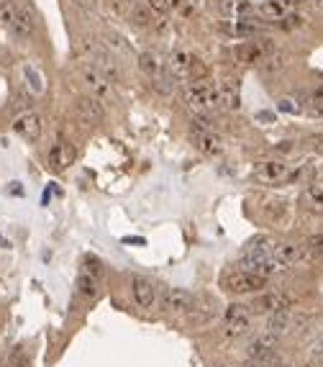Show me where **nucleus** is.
<instances>
[{
    "instance_id": "c9c22d12",
    "label": "nucleus",
    "mask_w": 323,
    "mask_h": 367,
    "mask_svg": "<svg viewBox=\"0 0 323 367\" xmlns=\"http://www.w3.org/2000/svg\"><path fill=\"white\" fill-rule=\"evenodd\" d=\"M308 3H313V6H316L318 11H323V0H308Z\"/></svg>"
},
{
    "instance_id": "c85d7f7f",
    "label": "nucleus",
    "mask_w": 323,
    "mask_h": 367,
    "mask_svg": "<svg viewBox=\"0 0 323 367\" xmlns=\"http://www.w3.org/2000/svg\"><path fill=\"white\" fill-rule=\"evenodd\" d=\"M177 3L180 0H149V8H154L157 13H169L177 8Z\"/></svg>"
},
{
    "instance_id": "9b49d317",
    "label": "nucleus",
    "mask_w": 323,
    "mask_h": 367,
    "mask_svg": "<svg viewBox=\"0 0 323 367\" xmlns=\"http://www.w3.org/2000/svg\"><path fill=\"white\" fill-rule=\"evenodd\" d=\"M13 134L21 136V139L28 141V144L39 141V136H42V116L34 111L18 113L13 119Z\"/></svg>"
},
{
    "instance_id": "dca6fc26",
    "label": "nucleus",
    "mask_w": 323,
    "mask_h": 367,
    "mask_svg": "<svg viewBox=\"0 0 323 367\" xmlns=\"http://www.w3.org/2000/svg\"><path fill=\"white\" fill-rule=\"evenodd\" d=\"M162 308L169 313H183V311L193 308V293L185 288H167L162 293Z\"/></svg>"
},
{
    "instance_id": "0eeeda50",
    "label": "nucleus",
    "mask_w": 323,
    "mask_h": 367,
    "mask_svg": "<svg viewBox=\"0 0 323 367\" xmlns=\"http://www.w3.org/2000/svg\"><path fill=\"white\" fill-rule=\"evenodd\" d=\"M80 80L85 83V88L90 90V95L92 98H98V100H113V83L108 78H103L100 75V70L95 67L92 62H85V64H80Z\"/></svg>"
},
{
    "instance_id": "c756f323",
    "label": "nucleus",
    "mask_w": 323,
    "mask_h": 367,
    "mask_svg": "<svg viewBox=\"0 0 323 367\" xmlns=\"http://www.w3.org/2000/svg\"><path fill=\"white\" fill-rule=\"evenodd\" d=\"M305 252L316 254V257H323V234H316V236H310L308 244H305Z\"/></svg>"
},
{
    "instance_id": "f257e3e1",
    "label": "nucleus",
    "mask_w": 323,
    "mask_h": 367,
    "mask_svg": "<svg viewBox=\"0 0 323 367\" xmlns=\"http://www.w3.org/2000/svg\"><path fill=\"white\" fill-rule=\"evenodd\" d=\"M167 70L172 78L185 80V83H193V80H203L208 75V67H205L197 56H193L190 52H175L169 56Z\"/></svg>"
},
{
    "instance_id": "6ab92c4d",
    "label": "nucleus",
    "mask_w": 323,
    "mask_h": 367,
    "mask_svg": "<svg viewBox=\"0 0 323 367\" xmlns=\"http://www.w3.org/2000/svg\"><path fill=\"white\" fill-rule=\"evenodd\" d=\"M139 70L144 72L149 80H157L169 72L167 62H162V56L157 54V52H144V54L139 56Z\"/></svg>"
},
{
    "instance_id": "bb28decb",
    "label": "nucleus",
    "mask_w": 323,
    "mask_h": 367,
    "mask_svg": "<svg viewBox=\"0 0 323 367\" xmlns=\"http://www.w3.org/2000/svg\"><path fill=\"white\" fill-rule=\"evenodd\" d=\"M277 111H280V113H290V116H298V113H303V106L298 103L295 98L285 95V98L277 100Z\"/></svg>"
},
{
    "instance_id": "423d86ee",
    "label": "nucleus",
    "mask_w": 323,
    "mask_h": 367,
    "mask_svg": "<svg viewBox=\"0 0 323 367\" xmlns=\"http://www.w3.org/2000/svg\"><path fill=\"white\" fill-rule=\"evenodd\" d=\"M274 52V44L272 39H254V42H241L233 47V59L239 64H246V67H252V64H262L264 62V56H269Z\"/></svg>"
},
{
    "instance_id": "1a4fd4ad",
    "label": "nucleus",
    "mask_w": 323,
    "mask_h": 367,
    "mask_svg": "<svg viewBox=\"0 0 323 367\" xmlns=\"http://www.w3.org/2000/svg\"><path fill=\"white\" fill-rule=\"evenodd\" d=\"M290 308H293V298L288 293H282V290H267V293H262L252 303V311L260 313V316H272V313H280V311H290Z\"/></svg>"
},
{
    "instance_id": "4468645a",
    "label": "nucleus",
    "mask_w": 323,
    "mask_h": 367,
    "mask_svg": "<svg viewBox=\"0 0 323 367\" xmlns=\"http://www.w3.org/2000/svg\"><path fill=\"white\" fill-rule=\"evenodd\" d=\"M280 339L282 337H277V334H272V332H260V334H254L249 342H246V360H252V357H262V354H269V352H274L277 349V344H280Z\"/></svg>"
},
{
    "instance_id": "f704fd0d",
    "label": "nucleus",
    "mask_w": 323,
    "mask_h": 367,
    "mask_svg": "<svg viewBox=\"0 0 323 367\" xmlns=\"http://www.w3.org/2000/svg\"><path fill=\"white\" fill-rule=\"evenodd\" d=\"M254 119H257V121H267V124H272L274 116H272V113H267V111H260L257 116H254Z\"/></svg>"
},
{
    "instance_id": "393cba45",
    "label": "nucleus",
    "mask_w": 323,
    "mask_h": 367,
    "mask_svg": "<svg viewBox=\"0 0 323 367\" xmlns=\"http://www.w3.org/2000/svg\"><path fill=\"white\" fill-rule=\"evenodd\" d=\"M16 8H18V3H13V0H0V23L6 28H11V23H13Z\"/></svg>"
},
{
    "instance_id": "58836bf2",
    "label": "nucleus",
    "mask_w": 323,
    "mask_h": 367,
    "mask_svg": "<svg viewBox=\"0 0 323 367\" xmlns=\"http://www.w3.org/2000/svg\"><path fill=\"white\" fill-rule=\"evenodd\" d=\"M128 3H134V0H128Z\"/></svg>"
},
{
    "instance_id": "2eb2a0df",
    "label": "nucleus",
    "mask_w": 323,
    "mask_h": 367,
    "mask_svg": "<svg viewBox=\"0 0 323 367\" xmlns=\"http://www.w3.org/2000/svg\"><path fill=\"white\" fill-rule=\"evenodd\" d=\"M305 257V244H295V241H282V244H274L272 260L280 265L282 270L293 267L295 262H300Z\"/></svg>"
},
{
    "instance_id": "5701e85b",
    "label": "nucleus",
    "mask_w": 323,
    "mask_h": 367,
    "mask_svg": "<svg viewBox=\"0 0 323 367\" xmlns=\"http://www.w3.org/2000/svg\"><path fill=\"white\" fill-rule=\"evenodd\" d=\"M288 67V56L280 54V52H272L269 56H264V62H262V72H267V75H274V72H280Z\"/></svg>"
},
{
    "instance_id": "cd10ccee",
    "label": "nucleus",
    "mask_w": 323,
    "mask_h": 367,
    "mask_svg": "<svg viewBox=\"0 0 323 367\" xmlns=\"http://www.w3.org/2000/svg\"><path fill=\"white\" fill-rule=\"evenodd\" d=\"M23 75H26L28 85H31V90H34V92H42L44 90V78L34 70V67H31V64H26V67H23Z\"/></svg>"
},
{
    "instance_id": "e433bc0d",
    "label": "nucleus",
    "mask_w": 323,
    "mask_h": 367,
    "mask_svg": "<svg viewBox=\"0 0 323 367\" xmlns=\"http://www.w3.org/2000/svg\"><path fill=\"white\" fill-rule=\"evenodd\" d=\"M318 354L323 357V339H321V344H318Z\"/></svg>"
},
{
    "instance_id": "7ed1b4c3",
    "label": "nucleus",
    "mask_w": 323,
    "mask_h": 367,
    "mask_svg": "<svg viewBox=\"0 0 323 367\" xmlns=\"http://www.w3.org/2000/svg\"><path fill=\"white\" fill-rule=\"evenodd\" d=\"M272 252H274V241L269 236H254L244 249V270H252V272H264L269 262H272Z\"/></svg>"
},
{
    "instance_id": "b1692460",
    "label": "nucleus",
    "mask_w": 323,
    "mask_h": 367,
    "mask_svg": "<svg viewBox=\"0 0 323 367\" xmlns=\"http://www.w3.org/2000/svg\"><path fill=\"white\" fill-rule=\"evenodd\" d=\"M282 357L277 352H269V354H262V357H252V360H246L244 367H282Z\"/></svg>"
},
{
    "instance_id": "473e14b6",
    "label": "nucleus",
    "mask_w": 323,
    "mask_h": 367,
    "mask_svg": "<svg viewBox=\"0 0 323 367\" xmlns=\"http://www.w3.org/2000/svg\"><path fill=\"white\" fill-rule=\"evenodd\" d=\"M277 152H282V155H293L295 147H293V141H280V144H277Z\"/></svg>"
},
{
    "instance_id": "a878e982",
    "label": "nucleus",
    "mask_w": 323,
    "mask_h": 367,
    "mask_svg": "<svg viewBox=\"0 0 323 367\" xmlns=\"http://www.w3.org/2000/svg\"><path fill=\"white\" fill-rule=\"evenodd\" d=\"M308 113L323 119V85L321 88H316V90L308 95Z\"/></svg>"
},
{
    "instance_id": "72a5a7b5",
    "label": "nucleus",
    "mask_w": 323,
    "mask_h": 367,
    "mask_svg": "<svg viewBox=\"0 0 323 367\" xmlns=\"http://www.w3.org/2000/svg\"><path fill=\"white\" fill-rule=\"evenodd\" d=\"M72 3L80 8H87V11H92V8L98 6V0H72Z\"/></svg>"
},
{
    "instance_id": "aec40b11",
    "label": "nucleus",
    "mask_w": 323,
    "mask_h": 367,
    "mask_svg": "<svg viewBox=\"0 0 323 367\" xmlns=\"http://www.w3.org/2000/svg\"><path fill=\"white\" fill-rule=\"evenodd\" d=\"M72 157H75V152H72L70 144H67V141H56L54 147L49 149V164H51V169H64L67 164L72 162Z\"/></svg>"
},
{
    "instance_id": "412c9836",
    "label": "nucleus",
    "mask_w": 323,
    "mask_h": 367,
    "mask_svg": "<svg viewBox=\"0 0 323 367\" xmlns=\"http://www.w3.org/2000/svg\"><path fill=\"white\" fill-rule=\"evenodd\" d=\"M267 332L277 334V337H282V334H288L290 329H293V313L290 311H280V313H272V316H267V326H264Z\"/></svg>"
},
{
    "instance_id": "f8f14e48",
    "label": "nucleus",
    "mask_w": 323,
    "mask_h": 367,
    "mask_svg": "<svg viewBox=\"0 0 323 367\" xmlns=\"http://www.w3.org/2000/svg\"><path fill=\"white\" fill-rule=\"evenodd\" d=\"M75 113H78L80 121L87 124V126L100 124L103 116H106V111H103V100L92 98V95H80V98L75 100Z\"/></svg>"
},
{
    "instance_id": "4c0bfd02",
    "label": "nucleus",
    "mask_w": 323,
    "mask_h": 367,
    "mask_svg": "<svg viewBox=\"0 0 323 367\" xmlns=\"http://www.w3.org/2000/svg\"><path fill=\"white\" fill-rule=\"evenodd\" d=\"M216 367H226V365H216Z\"/></svg>"
},
{
    "instance_id": "39448f33",
    "label": "nucleus",
    "mask_w": 323,
    "mask_h": 367,
    "mask_svg": "<svg viewBox=\"0 0 323 367\" xmlns=\"http://www.w3.org/2000/svg\"><path fill=\"white\" fill-rule=\"evenodd\" d=\"M252 316L254 311L252 306H244V303H231L228 308L224 311V332L228 339H239L244 334L252 332Z\"/></svg>"
},
{
    "instance_id": "f3484780",
    "label": "nucleus",
    "mask_w": 323,
    "mask_h": 367,
    "mask_svg": "<svg viewBox=\"0 0 323 367\" xmlns=\"http://www.w3.org/2000/svg\"><path fill=\"white\" fill-rule=\"evenodd\" d=\"M131 296H134L139 308H149V306H154V301H157V288L147 280V277L134 275L131 277Z\"/></svg>"
},
{
    "instance_id": "2f4dec72",
    "label": "nucleus",
    "mask_w": 323,
    "mask_h": 367,
    "mask_svg": "<svg viewBox=\"0 0 323 367\" xmlns=\"http://www.w3.org/2000/svg\"><path fill=\"white\" fill-rule=\"evenodd\" d=\"M308 198L316 205H323V188L321 185H308Z\"/></svg>"
},
{
    "instance_id": "9d476101",
    "label": "nucleus",
    "mask_w": 323,
    "mask_h": 367,
    "mask_svg": "<svg viewBox=\"0 0 323 367\" xmlns=\"http://www.w3.org/2000/svg\"><path fill=\"white\" fill-rule=\"evenodd\" d=\"M290 175V164L280 162V160H264L254 167V177L264 185H277V183H288Z\"/></svg>"
},
{
    "instance_id": "f03ea898",
    "label": "nucleus",
    "mask_w": 323,
    "mask_h": 367,
    "mask_svg": "<svg viewBox=\"0 0 323 367\" xmlns=\"http://www.w3.org/2000/svg\"><path fill=\"white\" fill-rule=\"evenodd\" d=\"M185 100L197 113H211L218 106V90L208 80H193L185 85Z\"/></svg>"
},
{
    "instance_id": "ddd939ff",
    "label": "nucleus",
    "mask_w": 323,
    "mask_h": 367,
    "mask_svg": "<svg viewBox=\"0 0 323 367\" xmlns=\"http://www.w3.org/2000/svg\"><path fill=\"white\" fill-rule=\"evenodd\" d=\"M218 103L226 111H239L241 108V83L239 78H224L218 83Z\"/></svg>"
},
{
    "instance_id": "6e6552de",
    "label": "nucleus",
    "mask_w": 323,
    "mask_h": 367,
    "mask_svg": "<svg viewBox=\"0 0 323 367\" xmlns=\"http://www.w3.org/2000/svg\"><path fill=\"white\" fill-rule=\"evenodd\" d=\"M190 139H193L197 152L205 157H218L224 152V139L208 126H197V124H193V128H190Z\"/></svg>"
},
{
    "instance_id": "20e7f679",
    "label": "nucleus",
    "mask_w": 323,
    "mask_h": 367,
    "mask_svg": "<svg viewBox=\"0 0 323 367\" xmlns=\"http://www.w3.org/2000/svg\"><path fill=\"white\" fill-rule=\"evenodd\" d=\"M269 277L260 275V272H252V270H239V272H231V275L224 277V285L228 293L233 296H252V293H262L267 288Z\"/></svg>"
},
{
    "instance_id": "a211bd4d",
    "label": "nucleus",
    "mask_w": 323,
    "mask_h": 367,
    "mask_svg": "<svg viewBox=\"0 0 323 367\" xmlns=\"http://www.w3.org/2000/svg\"><path fill=\"white\" fill-rule=\"evenodd\" d=\"M11 31H13L18 39H28V36H34V31H36L34 11H31L28 6L16 8V18H13V23H11Z\"/></svg>"
},
{
    "instance_id": "7c9ffc66",
    "label": "nucleus",
    "mask_w": 323,
    "mask_h": 367,
    "mask_svg": "<svg viewBox=\"0 0 323 367\" xmlns=\"http://www.w3.org/2000/svg\"><path fill=\"white\" fill-rule=\"evenodd\" d=\"M195 8H197V0H180V3H177V11L183 16H193Z\"/></svg>"
},
{
    "instance_id": "4be33fe9",
    "label": "nucleus",
    "mask_w": 323,
    "mask_h": 367,
    "mask_svg": "<svg viewBox=\"0 0 323 367\" xmlns=\"http://www.w3.org/2000/svg\"><path fill=\"white\" fill-rule=\"evenodd\" d=\"M78 290H80V296L95 298V296H98V275H92V272L83 270V272H80V277H78Z\"/></svg>"
}]
</instances>
